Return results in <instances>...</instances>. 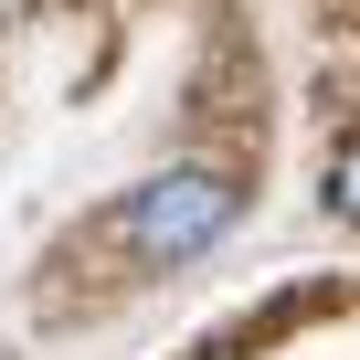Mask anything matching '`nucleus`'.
<instances>
[{
	"label": "nucleus",
	"instance_id": "nucleus-1",
	"mask_svg": "<svg viewBox=\"0 0 360 360\" xmlns=\"http://www.w3.org/2000/svg\"><path fill=\"white\" fill-rule=\"evenodd\" d=\"M233 212H244V180H233V169H159V180H138V191L117 202L106 233H117L138 265H191Z\"/></svg>",
	"mask_w": 360,
	"mask_h": 360
},
{
	"label": "nucleus",
	"instance_id": "nucleus-3",
	"mask_svg": "<svg viewBox=\"0 0 360 360\" xmlns=\"http://www.w3.org/2000/svg\"><path fill=\"white\" fill-rule=\"evenodd\" d=\"M212 360H233V349H212Z\"/></svg>",
	"mask_w": 360,
	"mask_h": 360
},
{
	"label": "nucleus",
	"instance_id": "nucleus-2",
	"mask_svg": "<svg viewBox=\"0 0 360 360\" xmlns=\"http://www.w3.org/2000/svg\"><path fill=\"white\" fill-rule=\"evenodd\" d=\"M328 212H349V223H360V138H349V148H339V169H328Z\"/></svg>",
	"mask_w": 360,
	"mask_h": 360
}]
</instances>
